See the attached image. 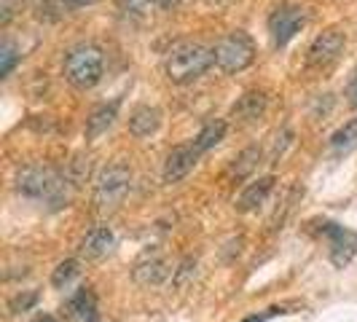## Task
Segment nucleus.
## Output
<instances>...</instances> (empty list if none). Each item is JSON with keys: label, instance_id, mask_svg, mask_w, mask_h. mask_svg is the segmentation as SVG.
<instances>
[{"label": "nucleus", "instance_id": "obj_2", "mask_svg": "<svg viewBox=\"0 0 357 322\" xmlns=\"http://www.w3.org/2000/svg\"><path fill=\"white\" fill-rule=\"evenodd\" d=\"M213 62H215L213 49H207L204 43H197V40H185V43H178L172 52L167 54L164 70H167L169 81L188 84V81H197L202 72L210 70Z\"/></svg>", "mask_w": 357, "mask_h": 322}, {"label": "nucleus", "instance_id": "obj_24", "mask_svg": "<svg viewBox=\"0 0 357 322\" xmlns=\"http://www.w3.org/2000/svg\"><path fill=\"white\" fill-rule=\"evenodd\" d=\"M124 11H132V14H143L145 8H151L153 6V0H116Z\"/></svg>", "mask_w": 357, "mask_h": 322}, {"label": "nucleus", "instance_id": "obj_17", "mask_svg": "<svg viewBox=\"0 0 357 322\" xmlns=\"http://www.w3.org/2000/svg\"><path fill=\"white\" fill-rule=\"evenodd\" d=\"M357 148V116L349 118L344 126H339L333 135H331V151L336 156H347Z\"/></svg>", "mask_w": 357, "mask_h": 322}, {"label": "nucleus", "instance_id": "obj_21", "mask_svg": "<svg viewBox=\"0 0 357 322\" xmlns=\"http://www.w3.org/2000/svg\"><path fill=\"white\" fill-rule=\"evenodd\" d=\"M36 304H38L36 290H22V293H17V296L8 301V312H11V314H24V312H30Z\"/></svg>", "mask_w": 357, "mask_h": 322}, {"label": "nucleus", "instance_id": "obj_12", "mask_svg": "<svg viewBox=\"0 0 357 322\" xmlns=\"http://www.w3.org/2000/svg\"><path fill=\"white\" fill-rule=\"evenodd\" d=\"M271 188H274V178H271V175L252 180L250 185L239 194V199H236V210H239V213H252V210H258L268 199Z\"/></svg>", "mask_w": 357, "mask_h": 322}, {"label": "nucleus", "instance_id": "obj_20", "mask_svg": "<svg viewBox=\"0 0 357 322\" xmlns=\"http://www.w3.org/2000/svg\"><path fill=\"white\" fill-rule=\"evenodd\" d=\"M78 277V261H73V258H68V261H62L59 266L54 268L52 274V285L56 287V290H62V287H68Z\"/></svg>", "mask_w": 357, "mask_h": 322}, {"label": "nucleus", "instance_id": "obj_5", "mask_svg": "<svg viewBox=\"0 0 357 322\" xmlns=\"http://www.w3.org/2000/svg\"><path fill=\"white\" fill-rule=\"evenodd\" d=\"M132 185V172L124 164H110L94 180V201L100 210H113L124 201L126 191Z\"/></svg>", "mask_w": 357, "mask_h": 322}, {"label": "nucleus", "instance_id": "obj_8", "mask_svg": "<svg viewBox=\"0 0 357 322\" xmlns=\"http://www.w3.org/2000/svg\"><path fill=\"white\" fill-rule=\"evenodd\" d=\"M132 277H135L137 285L156 287L169 277V266H167V261H164V255H161L159 250H145L143 255L137 258Z\"/></svg>", "mask_w": 357, "mask_h": 322}, {"label": "nucleus", "instance_id": "obj_14", "mask_svg": "<svg viewBox=\"0 0 357 322\" xmlns=\"http://www.w3.org/2000/svg\"><path fill=\"white\" fill-rule=\"evenodd\" d=\"M113 245H116L113 231H110L107 226H97V229H91V231L86 233V239H84V245H81V252H84L89 261H100V258H105L107 252L113 250Z\"/></svg>", "mask_w": 357, "mask_h": 322}, {"label": "nucleus", "instance_id": "obj_10", "mask_svg": "<svg viewBox=\"0 0 357 322\" xmlns=\"http://www.w3.org/2000/svg\"><path fill=\"white\" fill-rule=\"evenodd\" d=\"M199 156H202V153L194 148V143L178 145V148L167 156V161H164V183H180L183 178H188V172L197 167Z\"/></svg>", "mask_w": 357, "mask_h": 322}, {"label": "nucleus", "instance_id": "obj_7", "mask_svg": "<svg viewBox=\"0 0 357 322\" xmlns=\"http://www.w3.org/2000/svg\"><path fill=\"white\" fill-rule=\"evenodd\" d=\"M322 233H325L328 242H331V263H333L336 268H344L352 258H355L357 233L349 231V229H344V226H339V223H331V220L322 223Z\"/></svg>", "mask_w": 357, "mask_h": 322}, {"label": "nucleus", "instance_id": "obj_6", "mask_svg": "<svg viewBox=\"0 0 357 322\" xmlns=\"http://www.w3.org/2000/svg\"><path fill=\"white\" fill-rule=\"evenodd\" d=\"M304 24H306V11L301 6H293V3L280 6V8L268 17V33H271L274 46H277V49L287 46Z\"/></svg>", "mask_w": 357, "mask_h": 322}, {"label": "nucleus", "instance_id": "obj_11", "mask_svg": "<svg viewBox=\"0 0 357 322\" xmlns=\"http://www.w3.org/2000/svg\"><path fill=\"white\" fill-rule=\"evenodd\" d=\"M65 312L73 322H94L97 320V298L89 287H81L75 290L68 304H65Z\"/></svg>", "mask_w": 357, "mask_h": 322}, {"label": "nucleus", "instance_id": "obj_26", "mask_svg": "<svg viewBox=\"0 0 357 322\" xmlns=\"http://www.w3.org/2000/svg\"><path fill=\"white\" fill-rule=\"evenodd\" d=\"M347 97H349V105L357 107V72L352 75V81H349V86H347Z\"/></svg>", "mask_w": 357, "mask_h": 322}, {"label": "nucleus", "instance_id": "obj_9", "mask_svg": "<svg viewBox=\"0 0 357 322\" xmlns=\"http://www.w3.org/2000/svg\"><path fill=\"white\" fill-rule=\"evenodd\" d=\"M341 49H344V33H339V30H325L322 36H317L312 40V46L306 52V59L314 68H325V65H331L339 56Z\"/></svg>", "mask_w": 357, "mask_h": 322}, {"label": "nucleus", "instance_id": "obj_16", "mask_svg": "<svg viewBox=\"0 0 357 322\" xmlns=\"http://www.w3.org/2000/svg\"><path fill=\"white\" fill-rule=\"evenodd\" d=\"M116 116H119V105L116 102L100 105L97 110H91V116L86 118V137L97 140L100 135H105L107 129L113 126V121H116Z\"/></svg>", "mask_w": 357, "mask_h": 322}, {"label": "nucleus", "instance_id": "obj_27", "mask_svg": "<svg viewBox=\"0 0 357 322\" xmlns=\"http://www.w3.org/2000/svg\"><path fill=\"white\" fill-rule=\"evenodd\" d=\"M180 3H183V0H153V6L161 8V11H172V8L180 6Z\"/></svg>", "mask_w": 357, "mask_h": 322}, {"label": "nucleus", "instance_id": "obj_4", "mask_svg": "<svg viewBox=\"0 0 357 322\" xmlns=\"http://www.w3.org/2000/svg\"><path fill=\"white\" fill-rule=\"evenodd\" d=\"M215 54V65L223 72H239L245 68H250L252 59H255V43L248 33L236 30L229 33L226 38L218 40V46L213 49Z\"/></svg>", "mask_w": 357, "mask_h": 322}, {"label": "nucleus", "instance_id": "obj_29", "mask_svg": "<svg viewBox=\"0 0 357 322\" xmlns=\"http://www.w3.org/2000/svg\"><path fill=\"white\" fill-rule=\"evenodd\" d=\"M68 6H84V3H91V0H65Z\"/></svg>", "mask_w": 357, "mask_h": 322}, {"label": "nucleus", "instance_id": "obj_28", "mask_svg": "<svg viewBox=\"0 0 357 322\" xmlns=\"http://www.w3.org/2000/svg\"><path fill=\"white\" fill-rule=\"evenodd\" d=\"M30 322H56V317H54V314H49V312H40V314H36Z\"/></svg>", "mask_w": 357, "mask_h": 322}, {"label": "nucleus", "instance_id": "obj_3", "mask_svg": "<svg viewBox=\"0 0 357 322\" xmlns=\"http://www.w3.org/2000/svg\"><path fill=\"white\" fill-rule=\"evenodd\" d=\"M102 70H105V56H102V49L94 43H78L65 56V78L75 89L97 86Z\"/></svg>", "mask_w": 357, "mask_h": 322}, {"label": "nucleus", "instance_id": "obj_15", "mask_svg": "<svg viewBox=\"0 0 357 322\" xmlns=\"http://www.w3.org/2000/svg\"><path fill=\"white\" fill-rule=\"evenodd\" d=\"M266 113V94L264 91H248L239 97V102L234 105V116L245 124H252L258 121L261 116Z\"/></svg>", "mask_w": 357, "mask_h": 322}, {"label": "nucleus", "instance_id": "obj_23", "mask_svg": "<svg viewBox=\"0 0 357 322\" xmlns=\"http://www.w3.org/2000/svg\"><path fill=\"white\" fill-rule=\"evenodd\" d=\"M194 271H197V261H194V258H185V261H183V263L175 268V285L185 287L188 282H191Z\"/></svg>", "mask_w": 357, "mask_h": 322}, {"label": "nucleus", "instance_id": "obj_1", "mask_svg": "<svg viewBox=\"0 0 357 322\" xmlns=\"http://www.w3.org/2000/svg\"><path fill=\"white\" fill-rule=\"evenodd\" d=\"M73 183L68 175H59L46 164H30L17 175V191L22 197L43 201L49 210H62L70 204Z\"/></svg>", "mask_w": 357, "mask_h": 322}, {"label": "nucleus", "instance_id": "obj_25", "mask_svg": "<svg viewBox=\"0 0 357 322\" xmlns=\"http://www.w3.org/2000/svg\"><path fill=\"white\" fill-rule=\"evenodd\" d=\"M293 140V132L290 129H282V135H277V143H274V151H271V156L274 159H280L282 153H285V145Z\"/></svg>", "mask_w": 357, "mask_h": 322}, {"label": "nucleus", "instance_id": "obj_19", "mask_svg": "<svg viewBox=\"0 0 357 322\" xmlns=\"http://www.w3.org/2000/svg\"><path fill=\"white\" fill-rule=\"evenodd\" d=\"M258 159H261V148H255V145H250V148H245L236 159H234L231 164V175L236 180H242V178H248L252 169L258 167Z\"/></svg>", "mask_w": 357, "mask_h": 322}, {"label": "nucleus", "instance_id": "obj_13", "mask_svg": "<svg viewBox=\"0 0 357 322\" xmlns=\"http://www.w3.org/2000/svg\"><path fill=\"white\" fill-rule=\"evenodd\" d=\"M161 126V110L153 105H140L132 110L129 116V132L135 137H151L153 132H159Z\"/></svg>", "mask_w": 357, "mask_h": 322}, {"label": "nucleus", "instance_id": "obj_22", "mask_svg": "<svg viewBox=\"0 0 357 322\" xmlns=\"http://www.w3.org/2000/svg\"><path fill=\"white\" fill-rule=\"evenodd\" d=\"M14 65H17V49H14V43L6 40L0 49V75H8L14 70Z\"/></svg>", "mask_w": 357, "mask_h": 322}, {"label": "nucleus", "instance_id": "obj_18", "mask_svg": "<svg viewBox=\"0 0 357 322\" xmlns=\"http://www.w3.org/2000/svg\"><path fill=\"white\" fill-rule=\"evenodd\" d=\"M223 137H226V121L215 118V121H207V124L202 126V132L194 137V148H197L199 153L213 151L215 145H220V140H223Z\"/></svg>", "mask_w": 357, "mask_h": 322}]
</instances>
